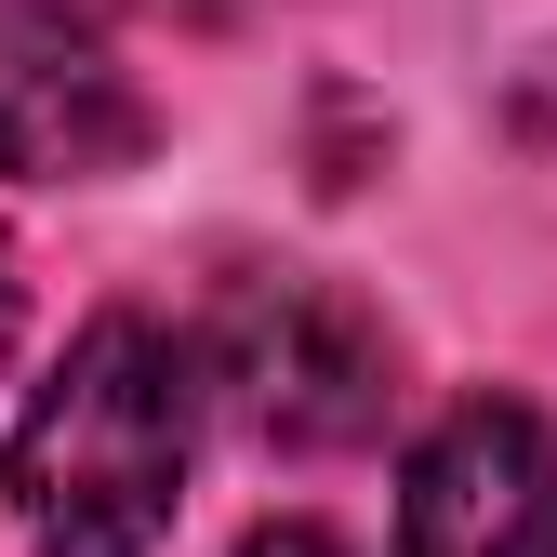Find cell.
I'll return each instance as SVG.
<instances>
[{
  "label": "cell",
  "mask_w": 557,
  "mask_h": 557,
  "mask_svg": "<svg viewBox=\"0 0 557 557\" xmlns=\"http://www.w3.org/2000/svg\"><path fill=\"white\" fill-rule=\"evenodd\" d=\"M186 438H199V359L160 319H94L0 451L14 531L40 557H147L186 505Z\"/></svg>",
  "instance_id": "cell-1"
},
{
  "label": "cell",
  "mask_w": 557,
  "mask_h": 557,
  "mask_svg": "<svg viewBox=\"0 0 557 557\" xmlns=\"http://www.w3.org/2000/svg\"><path fill=\"white\" fill-rule=\"evenodd\" d=\"M213 385L226 411L265 438V451H345L385 425V372L398 345L385 319L345 293V278H306V265H239L213 293Z\"/></svg>",
  "instance_id": "cell-2"
},
{
  "label": "cell",
  "mask_w": 557,
  "mask_h": 557,
  "mask_svg": "<svg viewBox=\"0 0 557 557\" xmlns=\"http://www.w3.org/2000/svg\"><path fill=\"white\" fill-rule=\"evenodd\" d=\"M147 147L120 40L81 0H0V173L14 186H94Z\"/></svg>",
  "instance_id": "cell-3"
},
{
  "label": "cell",
  "mask_w": 557,
  "mask_h": 557,
  "mask_svg": "<svg viewBox=\"0 0 557 557\" xmlns=\"http://www.w3.org/2000/svg\"><path fill=\"white\" fill-rule=\"evenodd\" d=\"M398 557H557V425L518 398L438 411L398 492Z\"/></svg>",
  "instance_id": "cell-4"
},
{
  "label": "cell",
  "mask_w": 557,
  "mask_h": 557,
  "mask_svg": "<svg viewBox=\"0 0 557 557\" xmlns=\"http://www.w3.org/2000/svg\"><path fill=\"white\" fill-rule=\"evenodd\" d=\"M505 120H518V147H544V160H557V53L518 81V107H505Z\"/></svg>",
  "instance_id": "cell-5"
},
{
  "label": "cell",
  "mask_w": 557,
  "mask_h": 557,
  "mask_svg": "<svg viewBox=\"0 0 557 557\" xmlns=\"http://www.w3.org/2000/svg\"><path fill=\"white\" fill-rule=\"evenodd\" d=\"M239 557H345V544H332V531H252Z\"/></svg>",
  "instance_id": "cell-6"
},
{
  "label": "cell",
  "mask_w": 557,
  "mask_h": 557,
  "mask_svg": "<svg viewBox=\"0 0 557 557\" xmlns=\"http://www.w3.org/2000/svg\"><path fill=\"white\" fill-rule=\"evenodd\" d=\"M0 345H14V252H0Z\"/></svg>",
  "instance_id": "cell-7"
}]
</instances>
